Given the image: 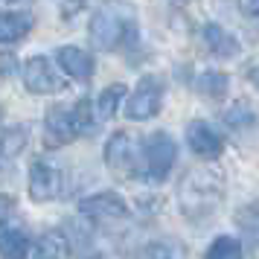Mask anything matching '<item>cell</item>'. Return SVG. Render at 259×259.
Listing matches in <instances>:
<instances>
[{"mask_svg":"<svg viewBox=\"0 0 259 259\" xmlns=\"http://www.w3.org/2000/svg\"><path fill=\"white\" fill-rule=\"evenodd\" d=\"M224 178L212 169H189L178 184V207L189 222H204L222 207Z\"/></svg>","mask_w":259,"mask_h":259,"instance_id":"obj_1","label":"cell"},{"mask_svg":"<svg viewBox=\"0 0 259 259\" xmlns=\"http://www.w3.org/2000/svg\"><path fill=\"white\" fill-rule=\"evenodd\" d=\"M131 35H134V21L117 6H105L91 18V41L102 53L119 50Z\"/></svg>","mask_w":259,"mask_h":259,"instance_id":"obj_2","label":"cell"},{"mask_svg":"<svg viewBox=\"0 0 259 259\" xmlns=\"http://www.w3.org/2000/svg\"><path fill=\"white\" fill-rule=\"evenodd\" d=\"M143 163V149L137 137L128 131H117L111 134V140L105 143V166L117 178H134L140 172Z\"/></svg>","mask_w":259,"mask_h":259,"instance_id":"obj_3","label":"cell"},{"mask_svg":"<svg viewBox=\"0 0 259 259\" xmlns=\"http://www.w3.org/2000/svg\"><path fill=\"white\" fill-rule=\"evenodd\" d=\"M143 157H146V178L152 184H160V181H166V175L172 172L178 160V146L166 131H154L146 137Z\"/></svg>","mask_w":259,"mask_h":259,"instance_id":"obj_4","label":"cell"},{"mask_svg":"<svg viewBox=\"0 0 259 259\" xmlns=\"http://www.w3.org/2000/svg\"><path fill=\"white\" fill-rule=\"evenodd\" d=\"M79 212L84 219L99 222V224H119L131 219L128 204L119 198L114 189H102V192H94V195L82 198L79 201Z\"/></svg>","mask_w":259,"mask_h":259,"instance_id":"obj_5","label":"cell"},{"mask_svg":"<svg viewBox=\"0 0 259 259\" xmlns=\"http://www.w3.org/2000/svg\"><path fill=\"white\" fill-rule=\"evenodd\" d=\"M163 105V82L157 76H146L125 99V117L128 119H152L160 114Z\"/></svg>","mask_w":259,"mask_h":259,"instance_id":"obj_6","label":"cell"},{"mask_svg":"<svg viewBox=\"0 0 259 259\" xmlns=\"http://www.w3.org/2000/svg\"><path fill=\"white\" fill-rule=\"evenodd\" d=\"M24 88L35 96H50V94H59L64 88V79L50 64L47 56H32L24 64Z\"/></svg>","mask_w":259,"mask_h":259,"instance_id":"obj_7","label":"cell"},{"mask_svg":"<svg viewBox=\"0 0 259 259\" xmlns=\"http://www.w3.org/2000/svg\"><path fill=\"white\" fill-rule=\"evenodd\" d=\"M61 195V169L50 163L44 157L32 160L29 166V198L44 204V201H56Z\"/></svg>","mask_w":259,"mask_h":259,"instance_id":"obj_8","label":"cell"},{"mask_svg":"<svg viewBox=\"0 0 259 259\" xmlns=\"http://www.w3.org/2000/svg\"><path fill=\"white\" fill-rule=\"evenodd\" d=\"M187 143L192 149V154H198L204 160H215L224 152V137L204 119H192L187 125Z\"/></svg>","mask_w":259,"mask_h":259,"instance_id":"obj_9","label":"cell"},{"mask_svg":"<svg viewBox=\"0 0 259 259\" xmlns=\"http://www.w3.org/2000/svg\"><path fill=\"white\" fill-rule=\"evenodd\" d=\"M44 128H47V143L50 146H67L76 137H82L79 128H76V119H73L70 108L53 105L44 117Z\"/></svg>","mask_w":259,"mask_h":259,"instance_id":"obj_10","label":"cell"},{"mask_svg":"<svg viewBox=\"0 0 259 259\" xmlns=\"http://www.w3.org/2000/svg\"><path fill=\"white\" fill-rule=\"evenodd\" d=\"M56 61H59V67L70 79L76 82H88L91 76H94V56H88L82 47H73V44H64V47L56 50Z\"/></svg>","mask_w":259,"mask_h":259,"instance_id":"obj_11","label":"cell"},{"mask_svg":"<svg viewBox=\"0 0 259 259\" xmlns=\"http://www.w3.org/2000/svg\"><path fill=\"white\" fill-rule=\"evenodd\" d=\"M201 38H204L207 50H210L212 56H219V59H230V56H236V53L242 50L239 38L230 35V32H227L224 26H219V24H204Z\"/></svg>","mask_w":259,"mask_h":259,"instance_id":"obj_12","label":"cell"},{"mask_svg":"<svg viewBox=\"0 0 259 259\" xmlns=\"http://www.w3.org/2000/svg\"><path fill=\"white\" fill-rule=\"evenodd\" d=\"M32 29V18L26 12H0V47L18 44Z\"/></svg>","mask_w":259,"mask_h":259,"instance_id":"obj_13","label":"cell"},{"mask_svg":"<svg viewBox=\"0 0 259 259\" xmlns=\"http://www.w3.org/2000/svg\"><path fill=\"white\" fill-rule=\"evenodd\" d=\"M70 250L73 245L64 236V230H50L35 245V259H70Z\"/></svg>","mask_w":259,"mask_h":259,"instance_id":"obj_14","label":"cell"},{"mask_svg":"<svg viewBox=\"0 0 259 259\" xmlns=\"http://www.w3.org/2000/svg\"><path fill=\"white\" fill-rule=\"evenodd\" d=\"M29 143V128L26 125H9V128H0V163L12 160L26 149Z\"/></svg>","mask_w":259,"mask_h":259,"instance_id":"obj_15","label":"cell"},{"mask_svg":"<svg viewBox=\"0 0 259 259\" xmlns=\"http://www.w3.org/2000/svg\"><path fill=\"white\" fill-rule=\"evenodd\" d=\"M125 96H128V88H125L122 82L108 84L105 91L99 94V99L94 102L96 119H111V117H114V114L119 111V102H125Z\"/></svg>","mask_w":259,"mask_h":259,"instance_id":"obj_16","label":"cell"},{"mask_svg":"<svg viewBox=\"0 0 259 259\" xmlns=\"http://www.w3.org/2000/svg\"><path fill=\"white\" fill-rule=\"evenodd\" d=\"M29 253V239L15 227H3L0 230V256L3 259H26Z\"/></svg>","mask_w":259,"mask_h":259,"instance_id":"obj_17","label":"cell"},{"mask_svg":"<svg viewBox=\"0 0 259 259\" xmlns=\"http://www.w3.org/2000/svg\"><path fill=\"white\" fill-rule=\"evenodd\" d=\"M195 88L204 96H210V99H224L227 96V88H230V79L222 70H207L195 79Z\"/></svg>","mask_w":259,"mask_h":259,"instance_id":"obj_18","label":"cell"},{"mask_svg":"<svg viewBox=\"0 0 259 259\" xmlns=\"http://www.w3.org/2000/svg\"><path fill=\"white\" fill-rule=\"evenodd\" d=\"M204 259H242V242L236 236H215Z\"/></svg>","mask_w":259,"mask_h":259,"instance_id":"obj_19","label":"cell"},{"mask_svg":"<svg viewBox=\"0 0 259 259\" xmlns=\"http://www.w3.org/2000/svg\"><path fill=\"white\" fill-rule=\"evenodd\" d=\"M70 111H73V119H76L79 134H91V131L96 128V111H94V102H91L88 96H82Z\"/></svg>","mask_w":259,"mask_h":259,"instance_id":"obj_20","label":"cell"},{"mask_svg":"<svg viewBox=\"0 0 259 259\" xmlns=\"http://www.w3.org/2000/svg\"><path fill=\"white\" fill-rule=\"evenodd\" d=\"M143 259H181V247L175 242H152L143 250Z\"/></svg>","mask_w":259,"mask_h":259,"instance_id":"obj_21","label":"cell"},{"mask_svg":"<svg viewBox=\"0 0 259 259\" xmlns=\"http://www.w3.org/2000/svg\"><path fill=\"white\" fill-rule=\"evenodd\" d=\"M236 222L247 236H259V204H247L245 210H239Z\"/></svg>","mask_w":259,"mask_h":259,"instance_id":"obj_22","label":"cell"},{"mask_svg":"<svg viewBox=\"0 0 259 259\" xmlns=\"http://www.w3.org/2000/svg\"><path fill=\"white\" fill-rule=\"evenodd\" d=\"M224 122H227L230 128H247V125H253V114L247 111L245 102H236V108H230V111L224 114Z\"/></svg>","mask_w":259,"mask_h":259,"instance_id":"obj_23","label":"cell"},{"mask_svg":"<svg viewBox=\"0 0 259 259\" xmlns=\"http://www.w3.org/2000/svg\"><path fill=\"white\" fill-rule=\"evenodd\" d=\"M56 6L61 9L64 18H70V15H79L84 9V0H56Z\"/></svg>","mask_w":259,"mask_h":259,"instance_id":"obj_24","label":"cell"},{"mask_svg":"<svg viewBox=\"0 0 259 259\" xmlns=\"http://www.w3.org/2000/svg\"><path fill=\"white\" fill-rule=\"evenodd\" d=\"M12 212H15V201H12V195H3V192H0V224L9 222V219H12Z\"/></svg>","mask_w":259,"mask_h":259,"instance_id":"obj_25","label":"cell"},{"mask_svg":"<svg viewBox=\"0 0 259 259\" xmlns=\"http://www.w3.org/2000/svg\"><path fill=\"white\" fill-rule=\"evenodd\" d=\"M239 9H242V15H247V18H256L259 15V0H239Z\"/></svg>","mask_w":259,"mask_h":259,"instance_id":"obj_26","label":"cell"},{"mask_svg":"<svg viewBox=\"0 0 259 259\" xmlns=\"http://www.w3.org/2000/svg\"><path fill=\"white\" fill-rule=\"evenodd\" d=\"M88 259H105V256H99V253H94V256H88Z\"/></svg>","mask_w":259,"mask_h":259,"instance_id":"obj_27","label":"cell"},{"mask_svg":"<svg viewBox=\"0 0 259 259\" xmlns=\"http://www.w3.org/2000/svg\"><path fill=\"white\" fill-rule=\"evenodd\" d=\"M3 3H18V0H3Z\"/></svg>","mask_w":259,"mask_h":259,"instance_id":"obj_28","label":"cell"},{"mask_svg":"<svg viewBox=\"0 0 259 259\" xmlns=\"http://www.w3.org/2000/svg\"><path fill=\"white\" fill-rule=\"evenodd\" d=\"M178 3H189V0H178Z\"/></svg>","mask_w":259,"mask_h":259,"instance_id":"obj_29","label":"cell"}]
</instances>
